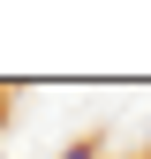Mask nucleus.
<instances>
[{"mask_svg":"<svg viewBox=\"0 0 151 159\" xmlns=\"http://www.w3.org/2000/svg\"><path fill=\"white\" fill-rule=\"evenodd\" d=\"M61 159H91V144H76V152H61Z\"/></svg>","mask_w":151,"mask_h":159,"instance_id":"1","label":"nucleus"}]
</instances>
